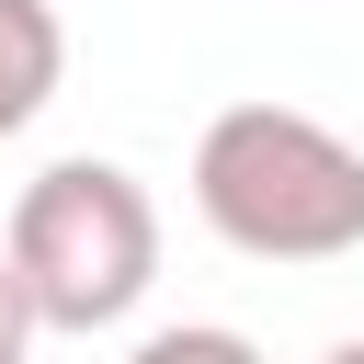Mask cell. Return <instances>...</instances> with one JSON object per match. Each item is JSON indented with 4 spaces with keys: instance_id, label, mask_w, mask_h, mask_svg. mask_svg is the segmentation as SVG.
<instances>
[{
    "instance_id": "1",
    "label": "cell",
    "mask_w": 364,
    "mask_h": 364,
    "mask_svg": "<svg viewBox=\"0 0 364 364\" xmlns=\"http://www.w3.org/2000/svg\"><path fill=\"white\" fill-rule=\"evenodd\" d=\"M193 216L239 262H341L364 250V148L296 102H228L193 136Z\"/></svg>"
},
{
    "instance_id": "2",
    "label": "cell",
    "mask_w": 364,
    "mask_h": 364,
    "mask_svg": "<svg viewBox=\"0 0 364 364\" xmlns=\"http://www.w3.org/2000/svg\"><path fill=\"white\" fill-rule=\"evenodd\" d=\"M23 296L46 330H114L148 307L159 284V205L125 159H46L23 193H11V228H0Z\"/></svg>"
},
{
    "instance_id": "3",
    "label": "cell",
    "mask_w": 364,
    "mask_h": 364,
    "mask_svg": "<svg viewBox=\"0 0 364 364\" xmlns=\"http://www.w3.org/2000/svg\"><path fill=\"white\" fill-rule=\"evenodd\" d=\"M57 80H68V23H57V0H0V148L57 102Z\"/></svg>"
},
{
    "instance_id": "4",
    "label": "cell",
    "mask_w": 364,
    "mask_h": 364,
    "mask_svg": "<svg viewBox=\"0 0 364 364\" xmlns=\"http://www.w3.org/2000/svg\"><path fill=\"white\" fill-rule=\"evenodd\" d=\"M125 364H262L250 330H216V318H182V330H148Z\"/></svg>"
},
{
    "instance_id": "5",
    "label": "cell",
    "mask_w": 364,
    "mask_h": 364,
    "mask_svg": "<svg viewBox=\"0 0 364 364\" xmlns=\"http://www.w3.org/2000/svg\"><path fill=\"white\" fill-rule=\"evenodd\" d=\"M34 341H46V318H34V296H23V273L0 250V364H34Z\"/></svg>"
},
{
    "instance_id": "6",
    "label": "cell",
    "mask_w": 364,
    "mask_h": 364,
    "mask_svg": "<svg viewBox=\"0 0 364 364\" xmlns=\"http://www.w3.org/2000/svg\"><path fill=\"white\" fill-rule=\"evenodd\" d=\"M318 364H364V341H330V353H318Z\"/></svg>"
}]
</instances>
